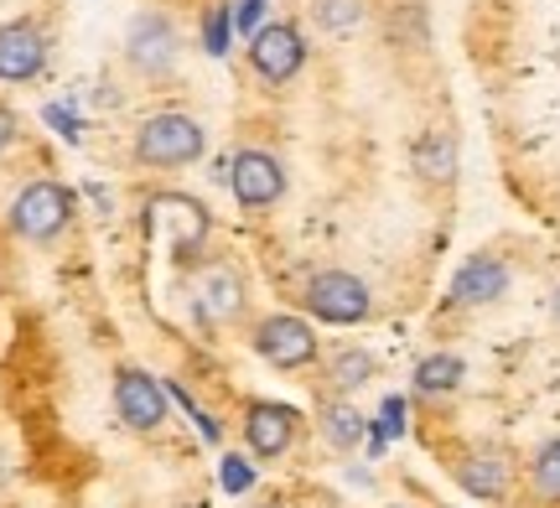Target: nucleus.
<instances>
[{"mask_svg":"<svg viewBox=\"0 0 560 508\" xmlns=\"http://www.w3.org/2000/svg\"><path fill=\"white\" fill-rule=\"evenodd\" d=\"M301 306L327 327H359L374 311V291L353 270H317L306 281V291H301Z\"/></svg>","mask_w":560,"mask_h":508,"instance_id":"nucleus-1","label":"nucleus"},{"mask_svg":"<svg viewBox=\"0 0 560 508\" xmlns=\"http://www.w3.org/2000/svg\"><path fill=\"white\" fill-rule=\"evenodd\" d=\"M11 234L26 239V245H47V239H58L68 218H73V192L62 182H32L16 192V203H11Z\"/></svg>","mask_w":560,"mask_h":508,"instance_id":"nucleus-2","label":"nucleus"},{"mask_svg":"<svg viewBox=\"0 0 560 508\" xmlns=\"http://www.w3.org/2000/svg\"><path fill=\"white\" fill-rule=\"evenodd\" d=\"M208 151V135L192 115H151L136 130V162L145 166H192Z\"/></svg>","mask_w":560,"mask_h":508,"instance_id":"nucleus-3","label":"nucleus"},{"mask_svg":"<svg viewBox=\"0 0 560 508\" xmlns=\"http://www.w3.org/2000/svg\"><path fill=\"white\" fill-rule=\"evenodd\" d=\"M255 353H260L270 368H306L317 358V332H312V322L276 311V317H265V322L255 327Z\"/></svg>","mask_w":560,"mask_h":508,"instance_id":"nucleus-4","label":"nucleus"},{"mask_svg":"<svg viewBox=\"0 0 560 508\" xmlns=\"http://www.w3.org/2000/svg\"><path fill=\"white\" fill-rule=\"evenodd\" d=\"M249 62H255V73L265 83H291L301 73V62H306V42H301L291 21H270L249 37Z\"/></svg>","mask_w":560,"mask_h":508,"instance_id":"nucleus-5","label":"nucleus"},{"mask_svg":"<svg viewBox=\"0 0 560 508\" xmlns=\"http://www.w3.org/2000/svg\"><path fill=\"white\" fill-rule=\"evenodd\" d=\"M115 410L130 430H156L172 410V394L161 379H151L145 368H120L115 374Z\"/></svg>","mask_w":560,"mask_h":508,"instance_id":"nucleus-6","label":"nucleus"},{"mask_svg":"<svg viewBox=\"0 0 560 508\" xmlns=\"http://www.w3.org/2000/svg\"><path fill=\"white\" fill-rule=\"evenodd\" d=\"M244 311V281L234 264H202L198 281H192V317L208 327L234 322Z\"/></svg>","mask_w":560,"mask_h":508,"instance_id":"nucleus-7","label":"nucleus"},{"mask_svg":"<svg viewBox=\"0 0 560 508\" xmlns=\"http://www.w3.org/2000/svg\"><path fill=\"white\" fill-rule=\"evenodd\" d=\"M229 187H234L240 208H270L285 192V166L270 151H240L229 162Z\"/></svg>","mask_w":560,"mask_h":508,"instance_id":"nucleus-8","label":"nucleus"},{"mask_svg":"<svg viewBox=\"0 0 560 508\" xmlns=\"http://www.w3.org/2000/svg\"><path fill=\"white\" fill-rule=\"evenodd\" d=\"M296 426H301V415L291 405H276V400H255V405L244 410V441L265 462H276V457H285V451L296 447Z\"/></svg>","mask_w":560,"mask_h":508,"instance_id":"nucleus-9","label":"nucleus"},{"mask_svg":"<svg viewBox=\"0 0 560 508\" xmlns=\"http://www.w3.org/2000/svg\"><path fill=\"white\" fill-rule=\"evenodd\" d=\"M42 62H47V32L32 21H5L0 26V79L26 83L42 73Z\"/></svg>","mask_w":560,"mask_h":508,"instance_id":"nucleus-10","label":"nucleus"},{"mask_svg":"<svg viewBox=\"0 0 560 508\" xmlns=\"http://www.w3.org/2000/svg\"><path fill=\"white\" fill-rule=\"evenodd\" d=\"M452 472H457L462 493H472V498H488V504L509 498V488H514V462H509L499 447L467 451V457H462Z\"/></svg>","mask_w":560,"mask_h":508,"instance_id":"nucleus-11","label":"nucleus"},{"mask_svg":"<svg viewBox=\"0 0 560 508\" xmlns=\"http://www.w3.org/2000/svg\"><path fill=\"white\" fill-rule=\"evenodd\" d=\"M125 52H130V62H136L140 73H151V79H156V73H166V68L177 62V32H172V21L156 16V11L136 16Z\"/></svg>","mask_w":560,"mask_h":508,"instance_id":"nucleus-12","label":"nucleus"},{"mask_svg":"<svg viewBox=\"0 0 560 508\" xmlns=\"http://www.w3.org/2000/svg\"><path fill=\"white\" fill-rule=\"evenodd\" d=\"M509 291V264L493 255H472L462 260V270L452 275V306H488Z\"/></svg>","mask_w":560,"mask_h":508,"instance_id":"nucleus-13","label":"nucleus"},{"mask_svg":"<svg viewBox=\"0 0 560 508\" xmlns=\"http://www.w3.org/2000/svg\"><path fill=\"white\" fill-rule=\"evenodd\" d=\"M416 172L425 182L446 187L457 177V141H452V130H431V135H420L416 145Z\"/></svg>","mask_w":560,"mask_h":508,"instance_id":"nucleus-14","label":"nucleus"},{"mask_svg":"<svg viewBox=\"0 0 560 508\" xmlns=\"http://www.w3.org/2000/svg\"><path fill=\"white\" fill-rule=\"evenodd\" d=\"M322 436H327V447L353 451L363 436H369V421H363L348 400H327V405H322Z\"/></svg>","mask_w":560,"mask_h":508,"instance_id":"nucleus-15","label":"nucleus"},{"mask_svg":"<svg viewBox=\"0 0 560 508\" xmlns=\"http://www.w3.org/2000/svg\"><path fill=\"white\" fill-rule=\"evenodd\" d=\"M462 358L457 353H431V358H420L416 364V389L420 394H452L462 385Z\"/></svg>","mask_w":560,"mask_h":508,"instance_id":"nucleus-16","label":"nucleus"},{"mask_svg":"<svg viewBox=\"0 0 560 508\" xmlns=\"http://www.w3.org/2000/svg\"><path fill=\"white\" fill-rule=\"evenodd\" d=\"M529 493L540 504H560V436H550L529 462Z\"/></svg>","mask_w":560,"mask_h":508,"instance_id":"nucleus-17","label":"nucleus"},{"mask_svg":"<svg viewBox=\"0 0 560 508\" xmlns=\"http://www.w3.org/2000/svg\"><path fill=\"white\" fill-rule=\"evenodd\" d=\"M327 379H332V389H359L374 379V353H363V347H342L338 358H332V368H327Z\"/></svg>","mask_w":560,"mask_h":508,"instance_id":"nucleus-18","label":"nucleus"},{"mask_svg":"<svg viewBox=\"0 0 560 508\" xmlns=\"http://www.w3.org/2000/svg\"><path fill=\"white\" fill-rule=\"evenodd\" d=\"M405 426H410V410H405V394H384L380 421H369V436H380V441H400Z\"/></svg>","mask_w":560,"mask_h":508,"instance_id":"nucleus-19","label":"nucleus"},{"mask_svg":"<svg viewBox=\"0 0 560 508\" xmlns=\"http://www.w3.org/2000/svg\"><path fill=\"white\" fill-rule=\"evenodd\" d=\"M255 477H260V472H255V462H249V457H240V451H229V457L219 462V483H223V493H229V498H244V493L255 488Z\"/></svg>","mask_w":560,"mask_h":508,"instance_id":"nucleus-20","label":"nucleus"},{"mask_svg":"<svg viewBox=\"0 0 560 508\" xmlns=\"http://www.w3.org/2000/svg\"><path fill=\"white\" fill-rule=\"evenodd\" d=\"M229 42H234V11H229V5H213L208 21H202V47H208V58H223Z\"/></svg>","mask_w":560,"mask_h":508,"instance_id":"nucleus-21","label":"nucleus"},{"mask_svg":"<svg viewBox=\"0 0 560 508\" xmlns=\"http://www.w3.org/2000/svg\"><path fill=\"white\" fill-rule=\"evenodd\" d=\"M166 394H172V400H177V405L187 410V421H192V426L202 430V441H208V447H219V441H223L219 421H213V415H208V410H202L198 400H192V394H187V389H182V385H166Z\"/></svg>","mask_w":560,"mask_h":508,"instance_id":"nucleus-22","label":"nucleus"},{"mask_svg":"<svg viewBox=\"0 0 560 508\" xmlns=\"http://www.w3.org/2000/svg\"><path fill=\"white\" fill-rule=\"evenodd\" d=\"M359 16H363L359 0H317V21L327 26V32H348Z\"/></svg>","mask_w":560,"mask_h":508,"instance_id":"nucleus-23","label":"nucleus"},{"mask_svg":"<svg viewBox=\"0 0 560 508\" xmlns=\"http://www.w3.org/2000/svg\"><path fill=\"white\" fill-rule=\"evenodd\" d=\"M42 120L52 125V130H58L62 141H73V145H79V135H83V120H79V115H73V109H62V104H47V109H42Z\"/></svg>","mask_w":560,"mask_h":508,"instance_id":"nucleus-24","label":"nucleus"},{"mask_svg":"<svg viewBox=\"0 0 560 508\" xmlns=\"http://www.w3.org/2000/svg\"><path fill=\"white\" fill-rule=\"evenodd\" d=\"M260 11H265V0H240V5H234V26L255 37V32H260V26H255V21H260Z\"/></svg>","mask_w":560,"mask_h":508,"instance_id":"nucleus-25","label":"nucleus"},{"mask_svg":"<svg viewBox=\"0 0 560 508\" xmlns=\"http://www.w3.org/2000/svg\"><path fill=\"white\" fill-rule=\"evenodd\" d=\"M11 141H16V115H11V109H0V151H5Z\"/></svg>","mask_w":560,"mask_h":508,"instance_id":"nucleus-26","label":"nucleus"},{"mask_svg":"<svg viewBox=\"0 0 560 508\" xmlns=\"http://www.w3.org/2000/svg\"><path fill=\"white\" fill-rule=\"evenodd\" d=\"M556 322H560V291H556Z\"/></svg>","mask_w":560,"mask_h":508,"instance_id":"nucleus-27","label":"nucleus"},{"mask_svg":"<svg viewBox=\"0 0 560 508\" xmlns=\"http://www.w3.org/2000/svg\"><path fill=\"white\" fill-rule=\"evenodd\" d=\"M187 508H202V504H187Z\"/></svg>","mask_w":560,"mask_h":508,"instance_id":"nucleus-28","label":"nucleus"}]
</instances>
